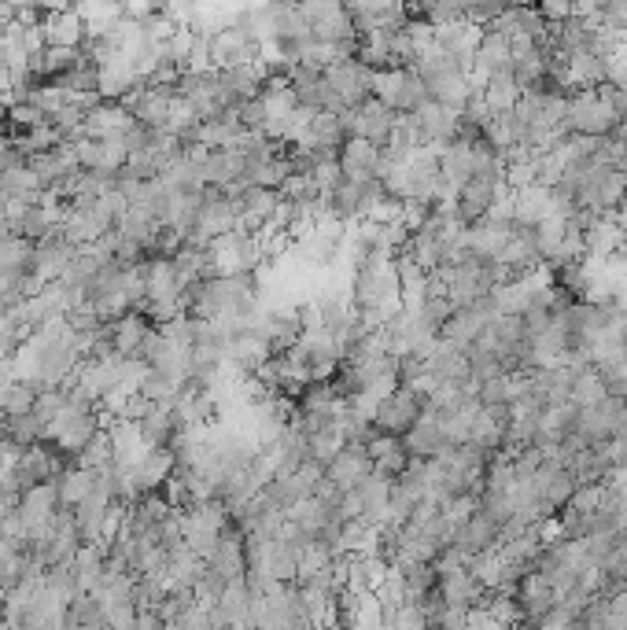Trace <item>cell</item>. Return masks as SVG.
<instances>
[{"label": "cell", "mask_w": 627, "mask_h": 630, "mask_svg": "<svg viewBox=\"0 0 627 630\" xmlns=\"http://www.w3.org/2000/svg\"><path fill=\"white\" fill-rule=\"evenodd\" d=\"M351 490H355V498H358V505H362V516H366V520L380 524V520L388 516V498H391V479L388 476H380V472H366V476L358 479Z\"/></svg>", "instance_id": "obj_9"}, {"label": "cell", "mask_w": 627, "mask_h": 630, "mask_svg": "<svg viewBox=\"0 0 627 630\" xmlns=\"http://www.w3.org/2000/svg\"><path fill=\"white\" fill-rule=\"evenodd\" d=\"M550 207H554V188L550 185L528 181V185L513 188V214H517L513 225H535Z\"/></svg>", "instance_id": "obj_10"}, {"label": "cell", "mask_w": 627, "mask_h": 630, "mask_svg": "<svg viewBox=\"0 0 627 630\" xmlns=\"http://www.w3.org/2000/svg\"><path fill=\"white\" fill-rule=\"evenodd\" d=\"M373 96L388 104L395 115H410L428 100V85L414 67H384L373 70Z\"/></svg>", "instance_id": "obj_2"}, {"label": "cell", "mask_w": 627, "mask_h": 630, "mask_svg": "<svg viewBox=\"0 0 627 630\" xmlns=\"http://www.w3.org/2000/svg\"><path fill=\"white\" fill-rule=\"evenodd\" d=\"M207 52H211V67H237V63H251L259 59V41L248 37L237 23L222 26L207 37Z\"/></svg>", "instance_id": "obj_4"}, {"label": "cell", "mask_w": 627, "mask_h": 630, "mask_svg": "<svg viewBox=\"0 0 627 630\" xmlns=\"http://www.w3.org/2000/svg\"><path fill=\"white\" fill-rule=\"evenodd\" d=\"M428 409V395L421 387H391L388 395L377 402V413H373V432L380 435H399L403 439L410 428H414L421 413Z\"/></svg>", "instance_id": "obj_1"}, {"label": "cell", "mask_w": 627, "mask_h": 630, "mask_svg": "<svg viewBox=\"0 0 627 630\" xmlns=\"http://www.w3.org/2000/svg\"><path fill=\"white\" fill-rule=\"evenodd\" d=\"M406 443V454L410 457H421V461H432V457L443 450V428H439V409L428 402V409L421 413L414 428L403 435Z\"/></svg>", "instance_id": "obj_7"}, {"label": "cell", "mask_w": 627, "mask_h": 630, "mask_svg": "<svg viewBox=\"0 0 627 630\" xmlns=\"http://www.w3.org/2000/svg\"><path fill=\"white\" fill-rule=\"evenodd\" d=\"M616 251H627L624 229L616 214H598L587 229V255H616Z\"/></svg>", "instance_id": "obj_12"}, {"label": "cell", "mask_w": 627, "mask_h": 630, "mask_svg": "<svg viewBox=\"0 0 627 630\" xmlns=\"http://www.w3.org/2000/svg\"><path fill=\"white\" fill-rule=\"evenodd\" d=\"M506 181H498V177H484L476 174L469 177L462 188H458V199H454V214L462 218L465 225H480L487 218V210L495 203L502 192H506Z\"/></svg>", "instance_id": "obj_3"}, {"label": "cell", "mask_w": 627, "mask_h": 630, "mask_svg": "<svg viewBox=\"0 0 627 630\" xmlns=\"http://www.w3.org/2000/svg\"><path fill=\"white\" fill-rule=\"evenodd\" d=\"M605 395H609L605 376L598 373V365L587 362L580 373H576V380H572V402H576V406H594V402H602Z\"/></svg>", "instance_id": "obj_15"}, {"label": "cell", "mask_w": 627, "mask_h": 630, "mask_svg": "<svg viewBox=\"0 0 627 630\" xmlns=\"http://www.w3.org/2000/svg\"><path fill=\"white\" fill-rule=\"evenodd\" d=\"M473 67L484 74H498V70H513V56H509V37L502 30H484L480 45H476Z\"/></svg>", "instance_id": "obj_11"}, {"label": "cell", "mask_w": 627, "mask_h": 630, "mask_svg": "<svg viewBox=\"0 0 627 630\" xmlns=\"http://www.w3.org/2000/svg\"><path fill=\"white\" fill-rule=\"evenodd\" d=\"M366 472H373V461H369V450L362 443H344L336 454H332L329 465H325V479L344 490L355 487Z\"/></svg>", "instance_id": "obj_6"}, {"label": "cell", "mask_w": 627, "mask_h": 630, "mask_svg": "<svg viewBox=\"0 0 627 630\" xmlns=\"http://www.w3.org/2000/svg\"><path fill=\"white\" fill-rule=\"evenodd\" d=\"M41 26H45V41L48 45H71L78 48L89 37V23L78 8H67V12H41Z\"/></svg>", "instance_id": "obj_8"}, {"label": "cell", "mask_w": 627, "mask_h": 630, "mask_svg": "<svg viewBox=\"0 0 627 630\" xmlns=\"http://www.w3.org/2000/svg\"><path fill=\"white\" fill-rule=\"evenodd\" d=\"M240 174H244V155L237 148H211V155L203 159L207 185H229V181H240Z\"/></svg>", "instance_id": "obj_13"}, {"label": "cell", "mask_w": 627, "mask_h": 630, "mask_svg": "<svg viewBox=\"0 0 627 630\" xmlns=\"http://www.w3.org/2000/svg\"><path fill=\"white\" fill-rule=\"evenodd\" d=\"M340 166L351 181H380V144L366 137H347L340 148Z\"/></svg>", "instance_id": "obj_5"}, {"label": "cell", "mask_w": 627, "mask_h": 630, "mask_svg": "<svg viewBox=\"0 0 627 630\" xmlns=\"http://www.w3.org/2000/svg\"><path fill=\"white\" fill-rule=\"evenodd\" d=\"M491 111H513L517 100H521V85H517V74L513 70H498V74H487V85L480 89Z\"/></svg>", "instance_id": "obj_14"}]
</instances>
